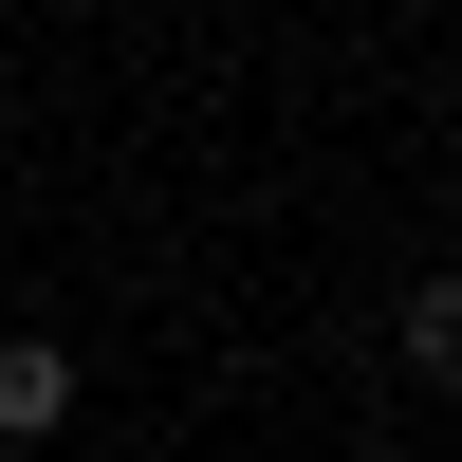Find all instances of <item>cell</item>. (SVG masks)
Masks as SVG:
<instances>
[{
    "instance_id": "2",
    "label": "cell",
    "mask_w": 462,
    "mask_h": 462,
    "mask_svg": "<svg viewBox=\"0 0 462 462\" xmlns=\"http://www.w3.org/2000/svg\"><path fill=\"white\" fill-rule=\"evenodd\" d=\"M407 370H426V389H462V278L407 296Z\"/></svg>"
},
{
    "instance_id": "1",
    "label": "cell",
    "mask_w": 462,
    "mask_h": 462,
    "mask_svg": "<svg viewBox=\"0 0 462 462\" xmlns=\"http://www.w3.org/2000/svg\"><path fill=\"white\" fill-rule=\"evenodd\" d=\"M74 426V352L56 333H0V444H56Z\"/></svg>"
}]
</instances>
